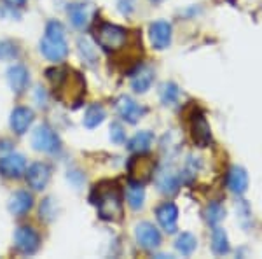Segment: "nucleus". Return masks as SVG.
Masks as SVG:
<instances>
[{"label":"nucleus","instance_id":"f257e3e1","mask_svg":"<svg viewBox=\"0 0 262 259\" xmlns=\"http://www.w3.org/2000/svg\"><path fill=\"white\" fill-rule=\"evenodd\" d=\"M40 53L49 62H63L69 54V42L65 39V28L60 21H49L46 25L44 39L40 41Z\"/></svg>","mask_w":262,"mask_h":259},{"label":"nucleus","instance_id":"f03ea898","mask_svg":"<svg viewBox=\"0 0 262 259\" xmlns=\"http://www.w3.org/2000/svg\"><path fill=\"white\" fill-rule=\"evenodd\" d=\"M96 209L98 215L103 221H119L122 217V200L121 191L112 182H103V184L96 186Z\"/></svg>","mask_w":262,"mask_h":259},{"label":"nucleus","instance_id":"7ed1b4c3","mask_svg":"<svg viewBox=\"0 0 262 259\" xmlns=\"http://www.w3.org/2000/svg\"><path fill=\"white\" fill-rule=\"evenodd\" d=\"M95 39H96V44H98L101 49H105V51H117V49H121L122 46L126 44L128 33H126L124 28L117 27V25L101 23L100 27L96 28Z\"/></svg>","mask_w":262,"mask_h":259},{"label":"nucleus","instance_id":"20e7f679","mask_svg":"<svg viewBox=\"0 0 262 259\" xmlns=\"http://www.w3.org/2000/svg\"><path fill=\"white\" fill-rule=\"evenodd\" d=\"M32 146L35 151L46 152V154H54V152L60 151L61 147V140L56 135L51 126L48 125H40L37 126L35 131L32 135Z\"/></svg>","mask_w":262,"mask_h":259},{"label":"nucleus","instance_id":"39448f33","mask_svg":"<svg viewBox=\"0 0 262 259\" xmlns=\"http://www.w3.org/2000/svg\"><path fill=\"white\" fill-rule=\"evenodd\" d=\"M154 160L150 156H145V152H140L138 156L129 160L128 172H129V182H137V184H145L147 181L152 179L154 175Z\"/></svg>","mask_w":262,"mask_h":259},{"label":"nucleus","instance_id":"423d86ee","mask_svg":"<svg viewBox=\"0 0 262 259\" xmlns=\"http://www.w3.org/2000/svg\"><path fill=\"white\" fill-rule=\"evenodd\" d=\"M14 247L25 256L35 254L40 247V236L30 226H19L14 233Z\"/></svg>","mask_w":262,"mask_h":259},{"label":"nucleus","instance_id":"0eeeda50","mask_svg":"<svg viewBox=\"0 0 262 259\" xmlns=\"http://www.w3.org/2000/svg\"><path fill=\"white\" fill-rule=\"evenodd\" d=\"M27 173V160L21 154H7L0 158V175L6 179H19Z\"/></svg>","mask_w":262,"mask_h":259},{"label":"nucleus","instance_id":"6e6552de","mask_svg":"<svg viewBox=\"0 0 262 259\" xmlns=\"http://www.w3.org/2000/svg\"><path fill=\"white\" fill-rule=\"evenodd\" d=\"M135 236L142 249L154 250L161 245V235H159L158 228L150 223H140L135 229Z\"/></svg>","mask_w":262,"mask_h":259},{"label":"nucleus","instance_id":"1a4fd4ad","mask_svg":"<svg viewBox=\"0 0 262 259\" xmlns=\"http://www.w3.org/2000/svg\"><path fill=\"white\" fill-rule=\"evenodd\" d=\"M116 109H117V114L124 119L126 123H138L143 117L145 114V107H142L138 102H135L131 96H121L119 100L116 102Z\"/></svg>","mask_w":262,"mask_h":259},{"label":"nucleus","instance_id":"9d476101","mask_svg":"<svg viewBox=\"0 0 262 259\" xmlns=\"http://www.w3.org/2000/svg\"><path fill=\"white\" fill-rule=\"evenodd\" d=\"M191 131H192V140L198 147H206L212 142V130L206 121V117L203 114H194L192 123H191Z\"/></svg>","mask_w":262,"mask_h":259},{"label":"nucleus","instance_id":"9b49d317","mask_svg":"<svg viewBox=\"0 0 262 259\" xmlns=\"http://www.w3.org/2000/svg\"><path fill=\"white\" fill-rule=\"evenodd\" d=\"M51 179V168L46 163H33L30 168L27 170V182L33 191H42L48 186Z\"/></svg>","mask_w":262,"mask_h":259},{"label":"nucleus","instance_id":"f8f14e48","mask_svg":"<svg viewBox=\"0 0 262 259\" xmlns=\"http://www.w3.org/2000/svg\"><path fill=\"white\" fill-rule=\"evenodd\" d=\"M150 42L154 49L163 51L171 44V25L168 21H156L150 25Z\"/></svg>","mask_w":262,"mask_h":259},{"label":"nucleus","instance_id":"ddd939ff","mask_svg":"<svg viewBox=\"0 0 262 259\" xmlns=\"http://www.w3.org/2000/svg\"><path fill=\"white\" fill-rule=\"evenodd\" d=\"M156 186L163 194H173L180 188V175L173 168L163 167L156 173Z\"/></svg>","mask_w":262,"mask_h":259},{"label":"nucleus","instance_id":"4468645a","mask_svg":"<svg viewBox=\"0 0 262 259\" xmlns=\"http://www.w3.org/2000/svg\"><path fill=\"white\" fill-rule=\"evenodd\" d=\"M33 110L28 107H16L11 112V130L16 135H25L33 123Z\"/></svg>","mask_w":262,"mask_h":259},{"label":"nucleus","instance_id":"2eb2a0df","mask_svg":"<svg viewBox=\"0 0 262 259\" xmlns=\"http://www.w3.org/2000/svg\"><path fill=\"white\" fill-rule=\"evenodd\" d=\"M156 217L158 223L161 224V228L166 233H175L177 231V221H179V209L173 203H163L158 210H156Z\"/></svg>","mask_w":262,"mask_h":259},{"label":"nucleus","instance_id":"dca6fc26","mask_svg":"<svg viewBox=\"0 0 262 259\" xmlns=\"http://www.w3.org/2000/svg\"><path fill=\"white\" fill-rule=\"evenodd\" d=\"M7 83H9V88L16 93V95L25 93V90H27V86H28L27 67L19 65V63L9 67V69H7Z\"/></svg>","mask_w":262,"mask_h":259},{"label":"nucleus","instance_id":"f3484780","mask_svg":"<svg viewBox=\"0 0 262 259\" xmlns=\"http://www.w3.org/2000/svg\"><path fill=\"white\" fill-rule=\"evenodd\" d=\"M33 207V196L28 191H18L9 200V212L16 217L25 215Z\"/></svg>","mask_w":262,"mask_h":259},{"label":"nucleus","instance_id":"a211bd4d","mask_svg":"<svg viewBox=\"0 0 262 259\" xmlns=\"http://www.w3.org/2000/svg\"><path fill=\"white\" fill-rule=\"evenodd\" d=\"M67 14H69V19L70 23L74 25L75 28H84L90 21V7L86 4H81V2H75V4H70L67 7Z\"/></svg>","mask_w":262,"mask_h":259},{"label":"nucleus","instance_id":"6ab92c4d","mask_svg":"<svg viewBox=\"0 0 262 259\" xmlns=\"http://www.w3.org/2000/svg\"><path fill=\"white\" fill-rule=\"evenodd\" d=\"M152 83H154V70L150 67H140L137 74L131 77V88L137 93H145L150 90Z\"/></svg>","mask_w":262,"mask_h":259},{"label":"nucleus","instance_id":"aec40b11","mask_svg":"<svg viewBox=\"0 0 262 259\" xmlns=\"http://www.w3.org/2000/svg\"><path fill=\"white\" fill-rule=\"evenodd\" d=\"M227 184L232 193L243 194L248 188V175L242 167H232L229 170V175H227Z\"/></svg>","mask_w":262,"mask_h":259},{"label":"nucleus","instance_id":"412c9836","mask_svg":"<svg viewBox=\"0 0 262 259\" xmlns=\"http://www.w3.org/2000/svg\"><path fill=\"white\" fill-rule=\"evenodd\" d=\"M152 142H154V133H150V131H138L128 142V149L131 152L140 154V152H147L150 149Z\"/></svg>","mask_w":262,"mask_h":259},{"label":"nucleus","instance_id":"4be33fe9","mask_svg":"<svg viewBox=\"0 0 262 259\" xmlns=\"http://www.w3.org/2000/svg\"><path fill=\"white\" fill-rule=\"evenodd\" d=\"M103 121H105V109L101 107V105L95 104V105H91V107H88L86 114H84V121H82L88 130L98 128Z\"/></svg>","mask_w":262,"mask_h":259},{"label":"nucleus","instance_id":"5701e85b","mask_svg":"<svg viewBox=\"0 0 262 259\" xmlns=\"http://www.w3.org/2000/svg\"><path fill=\"white\" fill-rule=\"evenodd\" d=\"M128 205L133 210H140L143 207V200H145V189H143V184H137V182H129L128 186Z\"/></svg>","mask_w":262,"mask_h":259},{"label":"nucleus","instance_id":"b1692460","mask_svg":"<svg viewBox=\"0 0 262 259\" xmlns=\"http://www.w3.org/2000/svg\"><path fill=\"white\" fill-rule=\"evenodd\" d=\"M212 249L219 256H224V254L229 252V240H227V235H226V231L219 226H215L212 233Z\"/></svg>","mask_w":262,"mask_h":259},{"label":"nucleus","instance_id":"393cba45","mask_svg":"<svg viewBox=\"0 0 262 259\" xmlns=\"http://www.w3.org/2000/svg\"><path fill=\"white\" fill-rule=\"evenodd\" d=\"M196 247H198V240L191 233H182L175 242V249L179 250L182 256H191L194 250H196Z\"/></svg>","mask_w":262,"mask_h":259},{"label":"nucleus","instance_id":"a878e982","mask_svg":"<svg viewBox=\"0 0 262 259\" xmlns=\"http://www.w3.org/2000/svg\"><path fill=\"white\" fill-rule=\"evenodd\" d=\"M179 95H180V90L175 83H164L161 84L159 88V98L164 105H171L179 100Z\"/></svg>","mask_w":262,"mask_h":259},{"label":"nucleus","instance_id":"bb28decb","mask_svg":"<svg viewBox=\"0 0 262 259\" xmlns=\"http://www.w3.org/2000/svg\"><path fill=\"white\" fill-rule=\"evenodd\" d=\"M77 48H79V54H81L82 60L86 62L88 65H95V62H96V49L93 48V44L90 42V39H86V37H81V39L77 41Z\"/></svg>","mask_w":262,"mask_h":259},{"label":"nucleus","instance_id":"cd10ccee","mask_svg":"<svg viewBox=\"0 0 262 259\" xmlns=\"http://www.w3.org/2000/svg\"><path fill=\"white\" fill-rule=\"evenodd\" d=\"M19 56L18 46L12 41H2L0 42V60L2 62H12Z\"/></svg>","mask_w":262,"mask_h":259},{"label":"nucleus","instance_id":"c85d7f7f","mask_svg":"<svg viewBox=\"0 0 262 259\" xmlns=\"http://www.w3.org/2000/svg\"><path fill=\"white\" fill-rule=\"evenodd\" d=\"M224 217H226V209H224L221 203H212V205L206 209V221H208L212 226H217Z\"/></svg>","mask_w":262,"mask_h":259},{"label":"nucleus","instance_id":"c756f323","mask_svg":"<svg viewBox=\"0 0 262 259\" xmlns=\"http://www.w3.org/2000/svg\"><path fill=\"white\" fill-rule=\"evenodd\" d=\"M111 140H112L114 144H117V146H121V144L126 142V131L119 125V123H112V126H111Z\"/></svg>","mask_w":262,"mask_h":259},{"label":"nucleus","instance_id":"7c9ffc66","mask_svg":"<svg viewBox=\"0 0 262 259\" xmlns=\"http://www.w3.org/2000/svg\"><path fill=\"white\" fill-rule=\"evenodd\" d=\"M117 6H119V11L122 12V14H131V12L135 11V2L133 0H119L117 2Z\"/></svg>","mask_w":262,"mask_h":259},{"label":"nucleus","instance_id":"2f4dec72","mask_svg":"<svg viewBox=\"0 0 262 259\" xmlns=\"http://www.w3.org/2000/svg\"><path fill=\"white\" fill-rule=\"evenodd\" d=\"M4 2L9 7H12V9H21V7L27 6V0H4Z\"/></svg>","mask_w":262,"mask_h":259},{"label":"nucleus","instance_id":"473e14b6","mask_svg":"<svg viewBox=\"0 0 262 259\" xmlns=\"http://www.w3.org/2000/svg\"><path fill=\"white\" fill-rule=\"evenodd\" d=\"M154 2H163V0H154Z\"/></svg>","mask_w":262,"mask_h":259}]
</instances>
